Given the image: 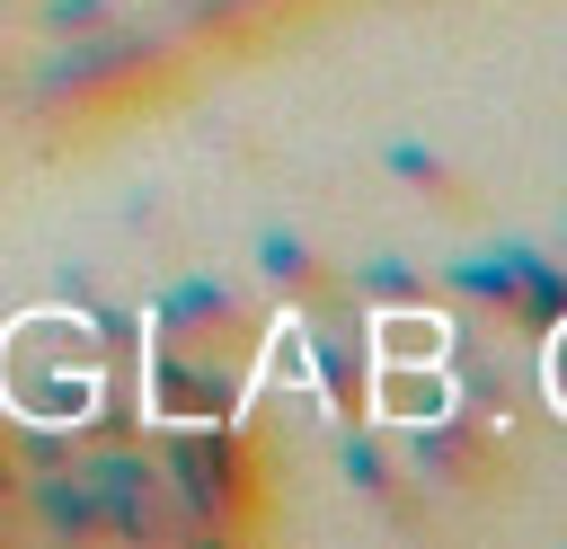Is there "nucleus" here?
I'll return each mask as SVG.
<instances>
[]
</instances>
